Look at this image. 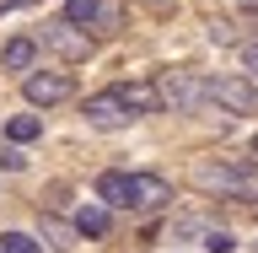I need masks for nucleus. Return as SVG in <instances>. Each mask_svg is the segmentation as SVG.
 <instances>
[{"instance_id":"nucleus-1","label":"nucleus","mask_w":258,"mask_h":253,"mask_svg":"<svg viewBox=\"0 0 258 253\" xmlns=\"http://www.w3.org/2000/svg\"><path fill=\"white\" fill-rule=\"evenodd\" d=\"M194 189H199V194H247V189H253V183H258V162L253 157H231V162H221V157H215V162H194Z\"/></svg>"},{"instance_id":"nucleus-2","label":"nucleus","mask_w":258,"mask_h":253,"mask_svg":"<svg viewBox=\"0 0 258 253\" xmlns=\"http://www.w3.org/2000/svg\"><path fill=\"white\" fill-rule=\"evenodd\" d=\"M151 86L161 97V113H199L210 103V81L194 76V70H161Z\"/></svg>"},{"instance_id":"nucleus-3","label":"nucleus","mask_w":258,"mask_h":253,"mask_svg":"<svg viewBox=\"0 0 258 253\" xmlns=\"http://www.w3.org/2000/svg\"><path fill=\"white\" fill-rule=\"evenodd\" d=\"M210 103H221L226 113H258V81L247 76H210Z\"/></svg>"},{"instance_id":"nucleus-4","label":"nucleus","mask_w":258,"mask_h":253,"mask_svg":"<svg viewBox=\"0 0 258 253\" xmlns=\"http://www.w3.org/2000/svg\"><path fill=\"white\" fill-rule=\"evenodd\" d=\"M161 205H172V183L161 173H129V216H151Z\"/></svg>"},{"instance_id":"nucleus-5","label":"nucleus","mask_w":258,"mask_h":253,"mask_svg":"<svg viewBox=\"0 0 258 253\" xmlns=\"http://www.w3.org/2000/svg\"><path fill=\"white\" fill-rule=\"evenodd\" d=\"M70 92H76L70 70H32V76L22 81V97H27L32 108H54V103H64Z\"/></svg>"},{"instance_id":"nucleus-6","label":"nucleus","mask_w":258,"mask_h":253,"mask_svg":"<svg viewBox=\"0 0 258 253\" xmlns=\"http://www.w3.org/2000/svg\"><path fill=\"white\" fill-rule=\"evenodd\" d=\"M43 48H54V54H59V60H86V54H92V32H81V27H70V22H48L43 27Z\"/></svg>"},{"instance_id":"nucleus-7","label":"nucleus","mask_w":258,"mask_h":253,"mask_svg":"<svg viewBox=\"0 0 258 253\" xmlns=\"http://www.w3.org/2000/svg\"><path fill=\"white\" fill-rule=\"evenodd\" d=\"M81 113H86V124H92V129H124V124H129V108H124V97H118V86L92 92Z\"/></svg>"},{"instance_id":"nucleus-8","label":"nucleus","mask_w":258,"mask_h":253,"mask_svg":"<svg viewBox=\"0 0 258 253\" xmlns=\"http://www.w3.org/2000/svg\"><path fill=\"white\" fill-rule=\"evenodd\" d=\"M64 22H70V27H97V32H113L118 27V16L108 11V6H102V0H64Z\"/></svg>"},{"instance_id":"nucleus-9","label":"nucleus","mask_w":258,"mask_h":253,"mask_svg":"<svg viewBox=\"0 0 258 253\" xmlns=\"http://www.w3.org/2000/svg\"><path fill=\"white\" fill-rule=\"evenodd\" d=\"M0 70H11V76L27 81L38 70V38H11V43L0 48Z\"/></svg>"},{"instance_id":"nucleus-10","label":"nucleus","mask_w":258,"mask_h":253,"mask_svg":"<svg viewBox=\"0 0 258 253\" xmlns=\"http://www.w3.org/2000/svg\"><path fill=\"white\" fill-rule=\"evenodd\" d=\"M118 97H124L129 119H145V113H161V97H156V86H151V81H124V86H118Z\"/></svg>"},{"instance_id":"nucleus-11","label":"nucleus","mask_w":258,"mask_h":253,"mask_svg":"<svg viewBox=\"0 0 258 253\" xmlns=\"http://www.w3.org/2000/svg\"><path fill=\"white\" fill-rule=\"evenodd\" d=\"M97 205H108V210H124L129 205V173H124V167L97 173Z\"/></svg>"},{"instance_id":"nucleus-12","label":"nucleus","mask_w":258,"mask_h":253,"mask_svg":"<svg viewBox=\"0 0 258 253\" xmlns=\"http://www.w3.org/2000/svg\"><path fill=\"white\" fill-rule=\"evenodd\" d=\"M38 226H43V242H48V248H59V253H70V248L81 242V237H76V221L64 226L54 210H43V216H38Z\"/></svg>"},{"instance_id":"nucleus-13","label":"nucleus","mask_w":258,"mask_h":253,"mask_svg":"<svg viewBox=\"0 0 258 253\" xmlns=\"http://www.w3.org/2000/svg\"><path fill=\"white\" fill-rule=\"evenodd\" d=\"M108 226H113V210H108V205H81L76 237H108Z\"/></svg>"},{"instance_id":"nucleus-14","label":"nucleus","mask_w":258,"mask_h":253,"mask_svg":"<svg viewBox=\"0 0 258 253\" xmlns=\"http://www.w3.org/2000/svg\"><path fill=\"white\" fill-rule=\"evenodd\" d=\"M43 135V113H16L11 124H6V140L11 145H27V140H38Z\"/></svg>"},{"instance_id":"nucleus-15","label":"nucleus","mask_w":258,"mask_h":253,"mask_svg":"<svg viewBox=\"0 0 258 253\" xmlns=\"http://www.w3.org/2000/svg\"><path fill=\"white\" fill-rule=\"evenodd\" d=\"M205 232H210V221H205V216H177V221H172V232H167V242H188V237H199V242H205Z\"/></svg>"},{"instance_id":"nucleus-16","label":"nucleus","mask_w":258,"mask_h":253,"mask_svg":"<svg viewBox=\"0 0 258 253\" xmlns=\"http://www.w3.org/2000/svg\"><path fill=\"white\" fill-rule=\"evenodd\" d=\"M0 253H43V242L27 237V232H6V237H0Z\"/></svg>"},{"instance_id":"nucleus-17","label":"nucleus","mask_w":258,"mask_h":253,"mask_svg":"<svg viewBox=\"0 0 258 253\" xmlns=\"http://www.w3.org/2000/svg\"><path fill=\"white\" fill-rule=\"evenodd\" d=\"M199 248H205V253H231V248H237V237H231L226 226H210V232H205V242H199Z\"/></svg>"},{"instance_id":"nucleus-18","label":"nucleus","mask_w":258,"mask_h":253,"mask_svg":"<svg viewBox=\"0 0 258 253\" xmlns=\"http://www.w3.org/2000/svg\"><path fill=\"white\" fill-rule=\"evenodd\" d=\"M0 167H6V173H22V167H27V157H22L16 145H6V151H0Z\"/></svg>"},{"instance_id":"nucleus-19","label":"nucleus","mask_w":258,"mask_h":253,"mask_svg":"<svg viewBox=\"0 0 258 253\" xmlns=\"http://www.w3.org/2000/svg\"><path fill=\"white\" fill-rule=\"evenodd\" d=\"M242 65H247V81H258V43L242 48Z\"/></svg>"},{"instance_id":"nucleus-20","label":"nucleus","mask_w":258,"mask_h":253,"mask_svg":"<svg viewBox=\"0 0 258 253\" xmlns=\"http://www.w3.org/2000/svg\"><path fill=\"white\" fill-rule=\"evenodd\" d=\"M237 6H242V11H258V0H237Z\"/></svg>"},{"instance_id":"nucleus-21","label":"nucleus","mask_w":258,"mask_h":253,"mask_svg":"<svg viewBox=\"0 0 258 253\" xmlns=\"http://www.w3.org/2000/svg\"><path fill=\"white\" fill-rule=\"evenodd\" d=\"M253 157H258V140H253Z\"/></svg>"}]
</instances>
